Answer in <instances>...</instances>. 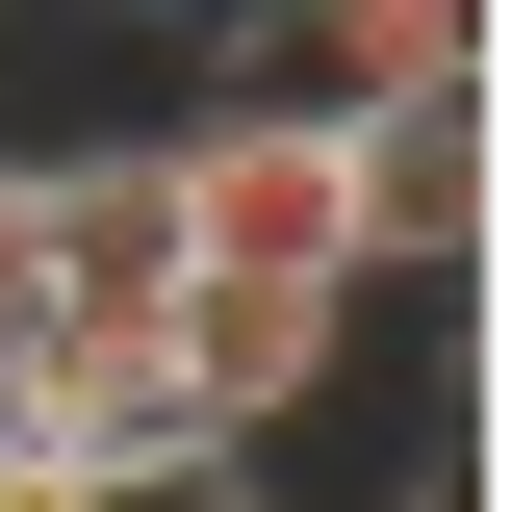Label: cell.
Returning a JSON list of instances; mask_svg holds the SVG:
<instances>
[{"mask_svg":"<svg viewBox=\"0 0 512 512\" xmlns=\"http://www.w3.org/2000/svg\"><path fill=\"white\" fill-rule=\"evenodd\" d=\"M154 180H180V282H333L359 308V128L333 103H180L154 128Z\"/></svg>","mask_w":512,"mask_h":512,"instance_id":"cell-1","label":"cell"},{"mask_svg":"<svg viewBox=\"0 0 512 512\" xmlns=\"http://www.w3.org/2000/svg\"><path fill=\"white\" fill-rule=\"evenodd\" d=\"M77 512H282V461H205V436H154V461H103Z\"/></svg>","mask_w":512,"mask_h":512,"instance_id":"cell-2","label":"cell"},{"mask_svg":"<svg viewBox=\"0 0 512 512\" xmlns=\"http://www.w3.org/2000/svg\"><path fill=\"white\" fill-rule=\"evenodd\" d=\"M0 333H26V128H0Z\"/></svg>","mask_w":512,"mask_h":512,"instance_id":"cell-3","label":"cell"}]
</instances>
